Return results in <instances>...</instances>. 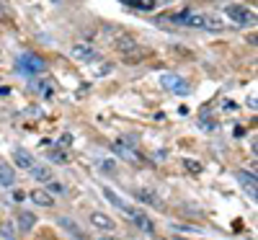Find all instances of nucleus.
Segmentation results:
<instances>
[{"instance_id": "f257e3e1", "label": "nucleus", "mask_w": 258, "mask_h": 240, "mask_svg": "<svg viewBox=\"0 0 258 240\" xmlns=\"http://www.w3.org/2000/svg\"><path fill=\"white\" fill-rule=\"evenodd\" d=\"M191 29H207V31H222L225 29V21H220L217 16H204V13H188L186 24Z\"/></svg>"}, {"instance_id": "f03ea898", "label": "nucleus", "mask_w": 258, "mask_h": 240, "mask_svg": "<svg viewBox=\"0 0 258 240\" xmlns=\"http://www.w3.org/2000/svg\"><path fill=\"white\" fill-rule=\"evenodd\" d=\"M18 70L26 73V75H39V73L47 70V62L41 59L39 54H34V52H24L18 57Z\"/></svg>"}, {"instance_id": "7ed1b4c3", "label": "nucleus", "mask_w": 258, "mask_h": 240, "mask_svg": "<svg viewBox=\"0 0 258 240\" xmlns=\"http://www.w3.org/2000/svg\"><path fill=\"white\" fill-rule=\"evenodd\" d=\"M160 85H163L165 91L178 93V96H188V93H191L188 80H186V78H181V75H176V73H165V75L160 78Z\"/></svg>"}, {"instance_id": "20e7f679", "label": "nucleus", "mask_w": 258, "mask_h": 240, "mask_svg": "<svg viewBox=\"0 0 258 240\" xmlns=\"http://www.w3.org/2000/svg\"><path fill=\"white\" fill-rule=\"evenodd\" d=\"M70 54H73L78 62H96V59H98V52H96V47H91L88 41H78V44H73Z\"/></svg>"}, {"instance_id": "39448f33", "label": "nucleus", "mask_w": 258, "mask_h": 240, "mask_svg": "<svg viewBox=\"0 0 258 240\" xmlns=\"http://www.w3.org/2000/svg\"><path fill=\"white\" fill-rule=\"evenodd\" d=\"M225 16L232 18L235 24H253V21H255V13L248 11V8H243V6H227L225 8Z\"/></svg>"}, {"instance_id": "423d86ee", "label": "nucleus", "mask_w": 258, "mask_h": 240, "mask_svg": "<svg viewBox=\"0 0 258 240\" xmlns=\"http://www.w3.org/2000/svg\"><path fill=\"white\" fill-rule=\"evenodd\" d=\"M126 217H129V222H132L135 227H140L142 232H153L155 230V225H153V220L142 212V209H129L126 212Z\"/></svg>"}, {"instance_id": "0eeeda50", "label": "nucleus", "mask_w": 258, "mask_h": 240, "mask_svg": "<svg viewBox=\"0 0 258 240\" xmlns=\"http://www.w3.org/2000/svg\"><path fill=\"white\" fill-rule=\"evenodd\" d=\"M135 196H137V199L142 202V204H147V207H155V209H165L163 207V199H160V196L155 194V191H150V189H135Z\"/></svg>"}, {"instance_id": "6e6552de", "label": "nucleus", "mask_w": 258, "mask_h": 240, "mask_svg": "<svg viewBox=\"0 0 258 240\" xmlns=\"http://www.w3.org/2000/svg\"><path fill=\"white\" fill-rule=\"evenodd\" d=\"M13 163H16L18 168H24V170H31V168L36 165L34 155H31V152H26L24 147H16V150H13Z\"/></svg>"}, {"instance_id": "1a4fd4ad", "label": "nucleus", "mask_w": 258, "mask_h": 240, "mask_svg": "<svg viewBox=\"0 0 258 240\" xmlns=\"http://www.w3.org/2000/svg\"><path fill=\"white\" fill-rule=\"evenodd\" d=\"M235 178H238L243 184V189L255 199V186H258V178H255V173H245V170H235Z\"/></svg>"}, {"instance_id": "9d476101", "label": "nucleus", "mask_w": 258, "mask_h": 240, "mask_svg": "<svg viewBox=\"0 0 258 240\" xmlns=\"http://www.w3.org/2000/svg\"><path fill=\"white\" fill-rule=\"evenodd\" d=\"M111 147H114V152H116L119 158H124V160H129V163H142V158L137 155V152H135L132 147H126L124 142H114Z\"/></svg>"}, {"instance_id": "9b49d317", "label": "nucleus", "mask_w": 258, "mask_h": 240, "mask_svg": "<svg viewBox=\"0 0 258 240\" xmlns=\"http://www.w3.org/2000/svg\"><path fill=\"white\" fill-rule=\"evenodd\" d=\"M91 225H93L96 230H103V232H106V230H109V232L114 230V220H111L109 214H101V212H93V214H91Z\"/></svg>"}, {"instance_id": "f8f14e48", "label": "nucleus", "mask_w": 258, "mask_h": 240, "mask_svg": "<svg viewBox=\"0 0 258 240\" xmlns=\"http://www.w3.org/2000/svg\"><path fill=\"white\" fill-rule=\"evenodd\" d=\"M29 196H31V202L39 204V207H54V199H52V194L47 189H34Z\"/></svg>"}, {"instance_id": "ddd939ff", "label": "nucleus", "mask_w": 258, "mask_h": 240, "mask_svg": "<svg viewBox=\"0 0 258 240\" xmlns=\"http://www.w3.org/2000/svg\"><path fill=\"white\" fill-rule=\"evenodd\" d=\"M34 225H36V214L34 212H18V230L21 232H29V230H34Z\"/></svg>"}, {"instance_id": "4468645a", "label": "nucleus", "mask_w": 258, "mask_h": 240, "mask_svg": "<svg viewBox=\"0 0 258 240\" xmlns=\"http://www.w3.org/2000/svg\"><path fill=\"white\" fill-rule=\"evenodd\" d=\"M103 196H106V199H109V204H114L116 209H121V212H129V209H132V207H129L124 199H121V196L114 191V189H109V186H106L103 189Z\"/></svg>"}, {"instance_id": "2eb2a0df", "label": "nucleus", "mask_w": 258, "mask_h": 240, "mask_svg": "<svg viewBox=\"0 0 258 240\" xmlns=\"http://www.w3.org/2000/svg\"><path fill=\"white\" fill-rule=\"evenodd\" d=\"M16 184V170L13 165H6V163H0V186H13Z\"/></svg>"}, {"instance_id": "dca6fc26", "label": "nucleus", "mask_w": 258, "mask_h": 240, "mask_svg": "<svg viewBox=\"0 0 258 240\" xmlns=\"http://www.w3.org/2000/svg\"><path fill=\"white\" fill-rule=\"evenodd\" d=\"M29 173H31V176H34L36 181H41V184L52 181V168H49V165H34Z\"/></svg>"}, {"instance_id": "f3484780", "label": "nucleus", "mask_w": 258, "mask_h": 240, "mask_svg": "<svg viewBox=\"0 0 258 240\" xmlns=\"http://www.w3.org/2000/svg\"><path fill=\"white\" fill-rule=\"evenodd\" d=\"M59 225H62L64 230H68L70 235H75L78 240H83V230H80V227H78V225H75L73 220H68V217H59Z\"/></svg>"}, {"instance_id": "a211bd4d", "label": "nucleus", "mask_w": 258, "mask_h": 240, "mask_svg": "<svg viewBox=\"0 0 258 240\" xmlns=\"http://www.w3.org/2000/svg\"><path fill=\"white\" fill-rule=\"evenodd\" d=\"M124 57H126V62H129V65H137L140 59H145V57H150V52H147V49H140V47H135L132 52H126Z\"/></svg>"}, {"instance_id": "6ab92c4d", "label": "nucleus", "mask_w": 258, "mask_h": 240, "mask_svg": "<svg viewBox=\"0 0 258 240\" xmlns=\"http://www.w3.org/2000/svg\"><path fill=\"white\" fill-rule=\"evenodd\" d=\"M31 88H34L36 93H41L44 98L52 96V85H49V80H34V83H31Z\"/></svg>"}, {"instance_id": "aec40b11", "label": "nucleus", "mask_w": 258, "mask_h": 240, "mask_svg": "<svg viewBox=\"0 0 258 240\" xmlns=\"http://www.w3.org/2000/svg\"><path fill=\"white\" fill-rule=\"evenodd\" d=\"M121 3L132 6V8H140V11H153L155 8V0H121Z\"/></svg>"}, {"instance_id": "412c9836", "label": "nucleus", "mask_w": 258, "mask_h": 240, "mask_svg": "<svg viewBox=\"0 0 258 240\" xmlns=\"http://www.w3.org/2000/svg\"><path fill=\"white\" fill-rule=\"evenodd\" d=\"M135 47H137V41H135L132 36H121V39H119V44H116V49H119L121 54H126V52H132Z\"/></svg>"}, {"instance_id": "4be33fe9", "label": "nucleus", "mask_w": 258, "mask_h": 240, "mask_svg": "<svg viewBox=\"0 0 258 240\" xmlns=\"http://www.w3.org/2000/svg\"><path fill=\"white\" fill-rule=\"evenodd\" d=\"M199 127L204 129V132H217V129H220V124H217V122H214V119H207V116L202 119V124H199Z\"/></svg>"}, {"instance_id": "5701e85b", "label": "nucleus", "mask_w": 258, "mask_h": 240, "mask_svg": "<svg viewBox=\"0 0 258 240\" xmlns=\"http://www.w3.org/2000/svg\"><path fill=\"white\" fill-rule=\"evenodd\" d=\"M0 235H3V240H16V232H13V225L6 222L3 227H0Z\"/></svg>"}, {"instance_id": "b1692460", "label": "nucleus", "mask_w": 258, "mask_h": 240, "mask_svg": "<svg viewBox=\"0 0 258 240\" xmlns=\"http://www.w3.org/2000/svg\"><path fill=\"white\" fill-rule=\"evenodd\" d=\"M47 191H49V194H64V184H59V181H47Z\"/></svg>"}, {"instance_id": "393cba45", "label": "nucleus", "mask_w": 258, "mask_h": 240, "mask_svg": "<svg viewBox=\"0 0 258 240\" xmlns=\"http://www.w3.org/2000/svg\"><path fill=\"white\" fill-rule=\"evenodd\" d=\"M49 160H54V163H68V155H64V152L52 150V152H49Z\"/></svg>"}, {"instance_id": "a878e982", "label": "nucleus", "mask_w": 258, "mask_h": 240, "mask_svg": "<svg viewBox=\"0 0 258 240\" xmlns=\"http://www.w3.org/2000/svg\"><path fill=\"white\" fill-rule=\"evenodd\" d=\"M70 145H73V135H62L59 142H57V147H62V150H68Z\"/></svg>"}, {"instance_id": "bb28decb", "label": "nucleus", "mask_w": 258, "mask_h": 240, "mask_svg": "<svg viewBox=\"0 0 258 240\" xmlns=\"http://www.w3.org/2000/svg\"><path fill=\"white\" fill-rule=\"evenodd\" d=\"M96 75H106V73H111V62H103V65H98V68L93 70Z\"/></svg>"}, {"instance_id": "cd10ccee", "label": "nucleus", "mask_w": 258, "mask_h": 240, "mask_svg": "<svg viewBox=\"0 0 258 240\" xmlns=\"http://www.w3.org/2000/svg\"><path fill=\"white\" fill-rule=\"evenodd\" d=\"M183 165H186V170H194V173H199V170H202V165H199L197 160H186Z\"/></svg>"}, {"instance_id": "c85d7f7f", "label": "nucleus", "mask_w": 258, "mask_h": 240, "mask_svg": "<svg viewBox=\"0 0 258 240\" xmlns=\"http://www.w3.org/2000/svg\"><path fill=\"white\" fill-rule=\"evenodd\" d=\"M101 240H121V237H116V235H103Z\"/></svg>"}, {"instance_id": "c756f323", "label": "nucleus", "mask_w": 258, "mask_h": 240, "mask_svg": "<svg viewBox=\"0 0 258 240\" xmlns=\"http://www.w3.org/2000/svg\"><path fill=\"white\" fill-rule=\"evenodd\" d=\"M0 21H6V8L0 6Z\"/></svg>"}, {"instance_id": "7c9ffc66", "label": "nucleus", "mask_w": 258, "mask_h": 240, "mask_svg": "<svg viewBox=\"0 0 258 240\" xmlns=\"http://www.w3.org/2000/svg\"><path fill=\"white\" fill-rule=\"evenodd\" d=\"M49 3H59V0H49Z\"/></svg>"}]
</instances>
